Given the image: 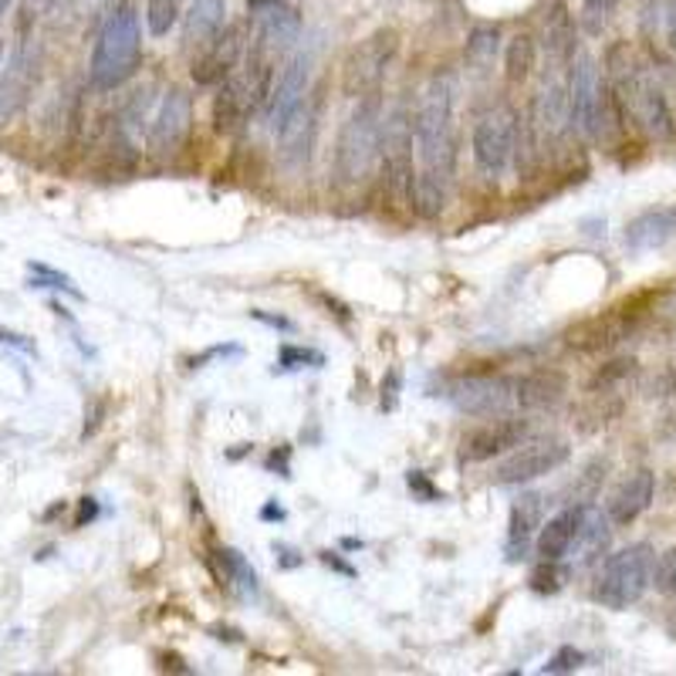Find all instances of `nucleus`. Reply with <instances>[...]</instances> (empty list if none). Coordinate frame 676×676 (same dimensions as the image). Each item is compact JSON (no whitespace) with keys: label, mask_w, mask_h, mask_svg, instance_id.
I'll return each mask as SVG.
<instances>
[{"label":"nucleus","mask_w":676,"mask_h":676,"mask_svg":"<svg viewBox=\"0 0 676 676\" xmlns=\"http://www.w3.org/2000/svg\"><path fill=\"white\" fill-rule=\"evenodd\" d=\"M606 64H609L606 88L616 102L622 122L626 126L632 122L653 142H673L676 139L673 109H669V98H666V92L656 82L653 71L636 58V51L629 45H613L606 55Z\"/></svg>","instance_id":"obj_1"},{"label":"nucleus","mask_w":676,"mask_h":676,"mask_svg":"<svg viewBox=\"0 0 676 676\" xmlns=\"http://www.w3.org/2000/svg\"><path fill=\"white\" fill-rule=\"evenodd\" d=\"M453 95H456V82H453L450 71L434 75L430 85H426L419 95L416 116H413L419 169H437V173L453 176V166H456Z\"/></svg>","instance_id":"obj_2"},{"label":"nucleus","mask_w":676,"mask_h":676,"mask_svg":"<svg viewBox=\"0 0 676 676\" xmlns=\"http://www.w3.org/2000/svg\"><path fill=\"white\" fill-rule=\"evenodd\" d=\"M142 58V34H139V14L132 4H122L109 14L105 27L98 31L88 79L98 92H112L122 82H129Z\"/></svg>","instance_id":"obj_3"},{"label":"nucleus","mask_w":676,"mask_h":676,"mask_svg":"<svg viewBox=\"0 0 676 676\" xmlns=\"http://www.w3.org/2000/svg\"><path fill=\"white\" fill-rule=\"evenodd\" d=\"M565 85H568V105H572V132L585 139H602L609 126H626L592 55L579 51L572 58Z\"/></svg>","instance_id":"obj_4"},{"label":"nucleus","mask_w":676,"mask_h":676,"mask_svg":"<svg viewBox=\"0 0 676 676\" xmlns=\"http://www.w3.org/2000/svg\"><path fill=\"white\" fill-rule=\"evenodd\" d=\"M271 85H274L271 58L251 51L247 64L237 68L234 75L217 88V98H213V129L237 132L254 112H264Z\"/></svg>","instance_id":"obj_5"},{"label":"nucleus","mask_w":676,"mask_h":676,"mask_svg":"<svg viewBox=\"0 0 676 676\" xmlns=\"http://www.w3.org/2000/svg\"><path fill=\"white\" fill-rule=\"evenodd\" d=\"M379 142H382V105L376 95H366L359 102V109L345 119L335 146V176L345 187L366 180L372 163L379 159Z\"/></svg>","instance_id":"obj_6"},{"label":"nucleus","mask_w":676,"mask_h":676,"mask_svg":"<svg viewBox=\"0 0 676 676\" xmlns=\"http://www.w3.org/2000/svg\"><path fill=\"white\" fill-rule=\"evenodd\" d=\"M653 568L656 555L647 542L609 555L595 579V602H602L606 609H629L653 585Z\"/></svg>","instance_id":"obj_7"},{"label":"nucleus","mask_w":676,"mask_h":676,"mask_svg":"<svg viewBox=\"0 0 676 676\" xmlns=\"http://www.w3.org/2000/svg\"><path fill=\"white\" fill-rule=\"evenodd\" d=\"M518 132H521V116L511 105H490V109L474 122V163L487 176V180H501L508 173L514 153H518Z\"/></svg>","instance_id":"obj_8"},{"label":"nucleus","mask_w":676,"mask_h":676,"mask_svg":"<svg viewBox=\"0 0 676 676\" xmlns=\"http://www.w3.org/2000/svg\"><path fill=\"white\" fill-rule=\"evenodd\" d=\"M396 48H400V34L393 27H379L376 34H369L366 41H359L345 64H342V88L345 95L352 98H366V95H376L389 64L396 58Z\"/></svg>","instance_id":"obj_9"},{"label":"nucleus","mask_w":676,"mask_h":676,"mask_svg":"<svg viewBox=\"0 0 676 676\" xmlns=\"http://www.w3.org/2000/svg\"><path fill=\"white\" fill-rule=\"evenodd\" d=\"M413 146H416V132H413V116L406 105H396L393 112L382 119V142H379V159L386 173V187L396 200H410L413 193Z\"/></svg>","instance_id":"obj_10"},{"label":"nucleus","mask_w":676,"mask_h":676,"mask_svg":"<svg viewBox=\"0 0 676 676\" xmlns=\"http://www.w3.org/2000/svg\"><path fill=\"white\" fill-rule=\"evenodd\" d=\"M572 456V447H568L561 437H538V440H524L518 443V450L505 460L501 467L494 471L497 484H527L538 481L552 471H558L565 460Z\"/></svg>","instance_id":"obj_11"},{"label":"nucleus","mask_w":676,"mask_h":676,"mask_svg":"<svg viewBox=\"0 0 676 676\" xmlns=\"http://www.w3.org/2000/svg\"><path fill=\"white\" fill-rule=\"evenodd\" d=\"M456 410L474 413V416H508L518 413L514 410V379L511 376H490V372H477V376H464L450 386V393Z\"/></svg>","instance_id":"obj_12"},{"label":"nucleus","mask_w":676,"mask_h":676,"mask_svg":"<svg viewBox=\"0 0 676 676\" xmlns=\"http://www.w3.org/2000/svg\"><path fill=\"white\" fill-rule=\"evenodd\" d=\"M311 64H315V48H301V51H295L288 61H284L281 75L274 79L271 95H268V102H264V122H268V129L277 132L281 122L288 119V116L298 109V105H301V98L308 95Z\"/></svg>","instance_id":"obj_13"},{"label":"nucleus","mask_w":676,"mask_h":676,"mask_svg":"<svg viewBox=\"0 0 676 676\" xmlns=\"http://www.w3.org/2000/svg\"><path fill=\"white\" fill-rule=\"evenodd\" d=\"M193 122V98L183 88H169L159 98V109L150 122V150L159 159H169L183 150Z\"/></svg>","instance_id":"obj_14"},{"label":"nucleus","mask_w":676,"mask_h":676,"mask_svg":"<svg viewBox=\"0 0 676 676\" xmlns=\"http://www.w3.org/2000/svg\"><path fill=\"white\" fill-rule=\"evenodd\" d=\"M38 68H41V48L31 38H24L11 51L8 64L0 68V126H8L21 112V105L34 88V79H38Z\"/></svg>","instance_id":"obj_15"},{"label":"nucleus","mask_w":676,"mask_h":676,"mask_svg":"<svg viewBox=\"0 0 676 676\" xmlns=\"http://www.w3.org/2000/svg\"><path fill=\"white\" fill-rule=\"evenodd\" d=\"M527 419L508 413V416H490L484 426L471 430L460 443V456L467 460V464H484V460H494L497 453H508L514 450L518 443H524L527 437Z\"/></svg>","instance_id":"obj_16"},{"label":"nucleus","mask_w":676,"mask_h":676,"mask_svg":"<svg viewBox=\"0 0 676 676\" xmlns=\"http://www.w3.org/2000/svg\"><path fill=\"white\" fill-rule=\"evenodd\" d=\"M636 322H639L636 311L613 308L606 315H595V318H585V322L572 325L565 332V342L576 352H609L632 335Z\"/></svg>","instance_id":"obj_17"},{"label":"nucleus","mask_w":676,"mask_h":676,"mask_svg":"<svg viewBox=\"0 0 676 676\" xmlns=\"http://www.w3.org/2000/svg\"><path fill=\"white\" fill-rule=\"evenodd\" d=\"M240 55H244V24H230L217 38L203 45V55L193 61V82L200 88L224 85L237 71Z\"/></svg>","instance_id":"obj_18"},{"label":"nucleus","mask_w":676,"mask_h":676,"mask_svg":"<svg viewBox=\"0 0 676 676\" xmlns=\"http://www.w3.org/2000/svg\"><path fill=\"white\" fill-rule=\"evenodd\" d=\"M318 119H322V92L305 95L298 109L281 122L277 129V150L284 163H305L311 156L315 146V132H318Z\"/></svg>","instance_id":"obj_19"},{"label":"nucleus","mask_w":676,"mask_h":676,"mask_svg":"<svg viewBox=\"0 0 676 676\" xmlns=\"http://www.w3.org/2000/svg\"><path fill=\"white\" fill-rule=\"evenodd\" d=\"M639 34L653 61L676 64V0H647L639 11Z\"/></svg>","instance_id":"obj_20"},{"label":"nucleus","mask_w":676,"mask_h":676,"mask_svg":"<svg viewBox=\"0 0 676 676\" xmlns=\"http://www.w3.org/2000/svg\"><path fill=\"white\" fill-rule=\"evenodd\" d=\"M514 379V410L518 413H545L555 410L565 393H568V379L558 369H527Z\"/></svg>","instance_id":"obj_21"},{"label":"nucleus","mask_w":676,"mask_h":676,"mask_svg":"<svg viewBox=\"0 0 676 676\" xmlns=\"http://www.w3.org/2000/svg\"><path fill=\"white\" fill-rule=\"evenodd\" d=\"M542 51L552 71H561L572 64V58L579 55V41H576V21L568 14L565 0H555L545 14L542 24Z\"/></svg>","instance_id":"obj_22"},{"label":"nucleus","mask_w":676,"mask_h":676,"mask_svg":"<svg viewBox=\"0 0 676 676\" xmlns=\"http://www.w3.org/2000/svg\"><path fill=\"white\" fill-rule=\"evenodd\" d=\"M298 34H301V14L295 8H288V4L268 8V11H261V21H258L254 55H264V58L284 55L288 48H295Z\"/></svg>","instance_id":"obj_23"},{"label":"nucleus","mask_w":676,"mask_h":676,"mask_svg":"<svg viewBox=\"0 0 676 676\" xmlns=\"http://www.w3.org/2000/svg\"><path fill=\"white\" fill-rule=\"evenodd\" d=\"M653 490H656V477H653L650 471H636L632 477H626V481L619 484V490L613 494L609 508H606L609 521H613L616 527L632 524L639 514H643V511L653 505Z\"/></svg>","instance_id":"obj_24"},{"label":"nucleus","mask_w":676,"mask_h":676,"mask_svg":"<svg viewBox=\"0 0 676 676\" xmlns=\"http://www.w3.org/2000/svg\"><path fill=\"white\" fill-rule=\"evenodd\" d=\"M542 531V494H521L508 521V561H521Z\"/></svg>","instance_id":"obj_25"},{"label":"nucleus","mask_w":676,"mask_h":676,"mask_svg":"<svg viewBox=\"0 0 676 676\" xmlns=\"http://www.w3.org/2000/svg\"><path fill=\"white\" fill-rule=\"evenodd\" d=\"M582 514H585V505H572L561 514H555L548 524H542L535 545H538V555L545 561H561V558L572 555V545H576L579 527H582Z\"/></svg>","instance_id":"obj_26"},{"label":"nucleus","mask_w":676,"mask_h":676,"mask_svg":"<svg viewBox=\"0 0 676 676\" xmlns=\"http://www.w3.org/2000/svg\"><path fill=\"white\" fill-rule=\"evenodd\" d=\"M676 234V210L663 206V210H647L639 213L636 221H629L626 227V244L632 247V251H656V247H663L669 237Z\"/></svg>","instance_id":"obj_27"},{"label":"nucleus","mask_w":676,"mask_h":676,"mask_svg":"<svg viewBox=\"0 0 676 676\" xmlns=\"http://www.w3.org/2000/svg\"><path fill=\"white\" fill-rule=\"evenodd\" d=\"M224 17H227V0H193L183 21V41L203 48L221 34Z\"/></svg>","instance_id":"obj_28"},{"label":"nucleus","mask_w":676,"mask_h":676,"mask_svg":"<svg viewBox=\"0 0 676 676\" xmlns=\"http://www.w3.org/2000/svg\"><path fill=\"white\" fill-rule=\"evenodd\" d=\"M447 193H450V176L447 173H437V169H419L416 180H413V193H410V203L419 217L434 221L443 213L447 206Z\"/></svg>","instance_id":"obj_29"},{"label":"nucleus","mask_w":676,"mask_h":676,"mask_svg":"<svg viewBox=\"0 0 676 676\" xmlns=\"http://www.w3.org/2000/svg\"><path fill=\"white\" fill-rule=\"evenodd\" d=\"M609 514L595 511L592 505H585V514H582V527H579V538L572 545V558H579L582 565L602 558V552L609 548V538H613V527H609Z\"/></svg>","instance_id":"obj_30"},{"label":"nucleus","mask_w":676,"mask_h":676,"mask_svg":"<svg viewBox=\"0 0 676 676\" xmlns=\"http://www.w3.org/2000/svg\"><path fill=\"white\" fill-rule=\"evenodd\" d=\"M636 376H639V363H636V359H613V363H606V366H602V369L592 376V382H589V396L622 403L626 389L636 382Z\"/></svg>","instance_id":"obj_31"},{"label":"nucleus","mask_w":676,"mask_h":676,"mask_svg":"<svg viewBox=\"0 0 676 676\" xmlns=\"http://www.w3.org/2000/svg\"><path fill=\"white\" fill-rule=\"evenodd\" d=\"M535 61H538V45L531 34H514L508 41V51H505V75L511 85H521L531 79V71H535Z\"/></svg>","instance_id":"obj_32"},{"label":"nucleus","mask_w":676,"mask_h":676,"mask_svg":"<svg viewBox=\"0 0 676 676\" xmlns=\"http://www.w3.org/2000/svg\"><path fill=\"white\" fill-rule=\"evenodd\" d=\"M497 51H501V31L487 27V24L471 31V38H467V64H471V71L484 75V71L494 64Z\"/></svg>","instance_id":"obj_33"},{"label":"nucleus","mask_w":676,"mask_h":676,"mask_svg":"<svg viewBox=\"0 0 676 676\" xmlns=\"http://www.w3.org/2000/svg\"><path fill=\"white\" fill-rule=\"evenodd\" d=\"M217 561H221V568H224V576H227L234 585H240V592H247V595L258 592V572H254L251 565H247V558H244L240 552L221 548V552H217Z\"/></svg>","instance_id":"obj_34"},{"label":"nucleus","mask_w":676,"mask_h":676,"mask_svg":"<svg viewBox=\"0 0 676 676\" xmlns=\"http://www.w3.org/2000/svg\"><path fill=\"white\" fill-rule=\"evenodd\" d=\"M180 21V0H146V24L153 38H166Z\"/></svg>","instance_id":"obj_35"},{"label":"nucleus","mask_w":676,"mask_h":676,"mask_svg":"<svg viewBox=\"0 0 676 676\" xmlns=\"http://www.w3.org/2000/svg\"><path fill=\"white\" fill-rule=\"evenodd\" d=\"M613 11H616V0H582V27H585V34L598 38V34L609 27Z\"/></svg>","instance_id":"obj_36"},{"label":"nucleus","mask_w":676,"mask_h":676,"mask_svg":"<svg viewBox=\"0 0 676 676\" xmlns=\"http://www.w3.org/2000/svg\"><path fill=\"white\" fill-rule=\"evenodd\" d=\"M568 579V568L558 565V561H545L542 558V568H535V576H531V589L538 595H555Z\"/></svg>","instance_id":"obj_37"},{"label":"nucleus","mask_w":676,"mask_h":676,"mask_svg":"<svg viewBox=\"0 0 676 676\" xmlns=\"http://www.w3.org/2000/svg\"><path fill=\"white\" fill-rule=\"evenodd\" d=\"M277 366L281 369H318V366H325V355L322 352H315V348H298V345H284L277 352Z\"/></svg>","instance_id":"obj_38"},{"label":"nucleus","mask_w":676,"mask_h":676,"mask_svg":"<svg viewBox=\"0 0 676 676\" xmlns=\"http://www.w3.org/2000/svg\"><path fill=\"white\" fill-rule=\"evenodd\" d=\"M31 268V288H58V292H64V295H71V298H82V292L79 288H71V281L64 277V274H58V271H51L48 264H27Z\"/></svg>","instance_id":"obj_39"},{"label":"nucleus","mask_w":676,"mask_h":676,"mask_svg":"<svg viewBox=\"0 0 676 676\" xmlns=\"http://www.w3.org/2000/svg\"><path fill=\"white\" fill-rule=\"evenodd\" d=\"M653 585L660 592H673L676 589V545L666 548V555H660V561L653 568Z\"/></svg>","instance_id":"obj_40"},{"label":"nucleus","mask_w":676,"mask_h":676,"mask_svg":"<svg viewBox=\"0 0 676 676\" xmlns=\"http://www.w3.org/2000/svg\"><path fill=\"white\" fill-rule=\"evenodd\" d=\"M582 663H585V653H582V650H576V647H561V650L542 666V673H576Z\"/></svg>","instance_id":"obj_41"},{"label":"nucleus","mask_w":676,"mask_h":676,"mask_svg":"<svg viewBox=\"0 0 676 676\" xmlns=\"http://www.w3.org/2000/svg\"><path fill=\"white\" fill-rule=\"evenodd\" d=\"M656 434L663 440H676V389L663 400V410L656 416Z\"/></svg>","instance_id":"obj_42"},{"label":"nucleus","mask_w":676,"mask_h":676,"mask_svg":"<svg viewBox=\"0 0 676 676\" xmlns=\"http://www.w3.org/2000/svg\"><path fill=\"white\" fill-rule=\"evenodd\" d=\"M58 0H21V31H27L31 24H38Z\"/></svg>","instance_id":"obj_43"},{"label":"nucleus","mask_w":676,"mask_h":676,"mask_svg":"<svg viewBox=\"0 0 676 676\" xmlns=\"http://www.w3.org/2000/svg\"><path fill=\"white\" fill-rule=\"evenodd\" d=\"M406 484H410V490H413V494H419V497H423V501H440V497H443V494H440L430 481H426L419 471H413V474L406 477Z\"/></svg>","instance_id":"obj_44"},{"label":"nucleus","mask_w":676,"mask_h":676,"mask_svg":"<svg viewBox=\"0 0 676 676\" xmlns=\"http://www.w3.org/2000/svg\"><path fill=\"white\" fill-rule=\"evenodd\" d=\"M400 396V372H389V382H382V410H393Z\"/></svg>","instance_id":"obj_45"},{"label":"nucleus","mask_w":676,"mask_h":676,"mask_svg":"<svg viewBox=\"0 0 676 676\" xmlns=\"http://www.w3.org/2000/svg\"><path fill=\"white\" fill-rule=\"evenodd\" d=\"M95 514H98V505L92 501V497H85V501H82V508H79V527H85L88 521H95Z\"/></svg>","instance_id":"obj_46"},{"label":"nucleus","mask_w":676,"mask_h":676,"mask_svg":"<svg viewBox=\"0 0 676 676\" xmlns=\"http://www.w3.org/2000/svg\"><path fill=\"white\" fill-rule=\"evenodd\" d=\"M254 318H258V322H264V325H274V329H284V332H292V322H288V318H274V315H264V311H251Z\"/></svg>","instance_id":"obj_47"},{"label":"nucleus","mask_w":676,"mask_h":676,"mask_svg":"<svg viewBox=\"0 0 676 676\" xmlns=\"http://www.w3.org/2000/svg\"><path fill=\"white\" fill-rule=\"evenodd\" d=\"M268 467H271V471H277V467H281V477H292V474H288V450H281V453H271V460H268Z\"/></svg>","instance_id":"obj_48"},{"label":"nucleus","mask_w":676,"mask_h":676,"mask_svg":"<svg viewBox=\"0 0 676 676\" xmlns=\"http://www.w3.org/2000/svg\"><path fill=\"white\" fill-rule=\"evenodd\" d=\"M0 342H8V345H17L21 352H34V345L24 339V335H14V332H0Z\"/></svg>","instance_id":"obj_49"},{"label":"nucleus","mask_w":676,"mask_h":676,"mask_svg":"<svg viewBox=\"0 0 676 676\" xmlns=\"http://www.w3.org/2000/svg\"><path fill=\"white\" fill-rule=\"evenodd\" d=\"M274 552L281 555V565H284V568H298V565H301V558H295V552H292V548L274 545Z\"/></svg>","instance_id":"obj_50"},{"label":"nucleus","mask_w":676,"mask_h":676,"mask_svg":"<svg viewBox=\"0 0 676 676\" xmlns=\"http://www.w3.org/2000/svg\"><path fill=\"white\" fill-rule=\"evenodd\" d=\"M322 561H325V565H332V568H335V572H342V576H355V572H352V568H348L345 561H339V558H335L332 552H322Z\"/></svg>","instance_id":"obj_51"},{"label":"nucleus","mask_w":676,"mask_h":676,"mask_svg":"<svg viewBox=\"0 0 676 676\" xmlns=\"http://www.w3.org/2000/svg\"><path fill=\"white\" fill-rule=\"evenodd\" d=\"M281 0H247V8H251L254 14H261V11H268V8H277Z\"/></svg>","instance_id":"obj_52"},{"label":"nucleus","mask_w":676,"mask_h":676,"mask_svg":"<svg viewBox=\"0 0 676 676\" xmlns=\"http://www.w3.org/2000/svg\"><path fill=\"white\" fill-rule=\"evenodd\" d=\"M261 518H268V521H281V518H284V511H281L277 505H268V508L261 511Z\"/></svg>","instance_id":"obj_53"},{"label":"nucleus","mask_w":676,"mask_h":676,"mask_svg":"<svg viewBox=\"0 0 676 676\" xmlns=\"http://www.w3.org/2000/svg\"><path fill=\"white\" fill-rule=\"evenodd\" d=\"M11 4H14V0H0V17H4V14L11 11Z\"/></svg>","instance_id":"obj_54"},{"label":"nucleus","mask_w":676,"mask_h":676,"mask_svg":"<svg viewBox=\"0 0 676 676\" xmlns=\"http://www.w3.org/2000/svg\"><path fill=\"white\" fill-rule=\"evenodd\" d=\"M0 61H4V41H0Z\"/></svg>","instance_id":"obj_55"}]
</instances>
